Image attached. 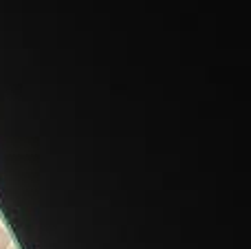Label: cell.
I'll return each instance as SVG.
<instances>
[{
  "label": "cell",
  "mask_w": 251,
  "mask_h": 249,
  "mask_svg": "<svg viewBox=\"0 0 251 249\" xmlns=\"http://www.w3.org/2000/svg\"><path fill=\"white\" fill-rule=\"evenodd\" d=\"M9 245H11V238H9V234L4 232L2 227H0V249H9Z\"/></svg>",
  "instance_id": "6da1fadb"
}]
</instances>
